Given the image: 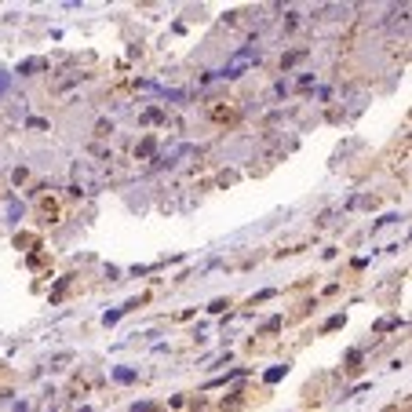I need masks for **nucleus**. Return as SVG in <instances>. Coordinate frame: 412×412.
<instances>
[{"mask_svg":"<svg viewBox=\"0 0 412 412\" xmlns=\"http://www.w3.org/2000/svg\"><path fill=\"white\" fill-rule=\"evenodd\" d=\"M150 153H153V139H146V143L139 146V157H150Z\"/></svg>","mask_w":412,"mask_h":412,"instance_id":"7","label":"nucleus"},{"mask_svg":"<svg viewBox=\"0 0 412 412\" xmlns=\"http://www.w3.org/2000/svg\"><path fill=\"white\" fill-rule=\"evenodd\" d=\"M41 70H48V62H44V58H26V62H19V70H15V73L29 77V73H41Z\"/></svg>","mask_w":412,"mask_h":412,"instance_id":"2","label":"nucleus"},{"mask_svg":"<svg viewBox=\"0 0 412 412\" xmlns=\"http://www.w3.org/2000/svg\"><path fill=\"white\" fill-rule=\"evenodd\" d=\"M4 91H8V77H4V73H0V95H4Z\"/></svg>","mask_w":412,"mask_h":412,"instance_id":"10","label":"nucleus"},{"mask_svg":"<svg viewBox=\"0 0 412 412\" xmlns=\"http://www.w3.org/2000/svg\"><path fill=\"white\" fill-rule=\"evenodd\" d=\"M208 310H212V314H223V310H227V299H215Z\"/></svg>","mask_w":412,"mask_h":412,"instance_id":"9","label":"nucleus"},{"mask_svg":"<svg viewBox=\"0 0 412 412\" xmlns=\"http://www.w3.org/2000/svg\"><path fill=\"white\" fill-rule=\"evenodd\" d=\"M135 376H139L135 369H113V379H117V383H132Z\"/></svg>","mask_w":412,"mask_h":412,"instance_id":"3","label":"nucleus"},{"mask_svg":"<svg viewBox=\"0 0 412 412\" xmlns=\"http://www.w3.org/2000/svg\"><path fill=\"white\" fill-rule=\"evenodd\" d=\"M259 58H263V51H259L256 44H248V48H241V51H234V55L227 58V66L219 70V77H241L248 66H256Z\"/></svg>","mask_w":412,"mask_h":412,"instance_id":"1","label":"nucleus"},{"mask_svg":"<svg viewBox=\"0 0 412 412\" xmlns=\"http://www.w3.org/2000/svg\"><path fill=\"white\" fill-rule=\"evenodd\" d=\"M132 412H157V405H150V401H143V405H132Z\"/></svg>","mask_w":412,"mask_h":412,"instance_id":"8","label":"nucleus"},{"mask_svg":"<svg viewBox=\"0 0 412 412\" xmlns=\"http://www.w3.org/2000/svg\"><path fill=\"white\" fill-rule=\"evenodd\" d=\"M284 372H289V365H274L263 379H267V383H277V379H284Z\"/></svg>","mask_w":412,"mask_h":412,"instance_id":"4","label":"nucleus"},{"mask_svg":"<svg viewBox=\"0 0 412 412\" xmlns=\"http://www.w3.org/2000/svg\"><path fill=\"white\" fill-rule=\"evenodd\" d=\"M343 321H346V318H343V314H336V318H329V321H325V332H332V329H339Z\"/></svg>","mask_w":412,"mask_h":412,"instance_id":"5","label":"nucleus"},{"mask_svg":"<svg viewBox=\"0 0 412 412\" xmlns=\"http://www.w3.org/2000/svg\"><path fill=\"white\" fill-rule=\"evenodd\" d=\"M398 325H401V321H398V318H391V321H379L376 329H379V332H387V329H398Z\"/></svg>","mask_w":412,"mask_h":412,"instance_id":"6","label":"nucleus"}]
</instances>
